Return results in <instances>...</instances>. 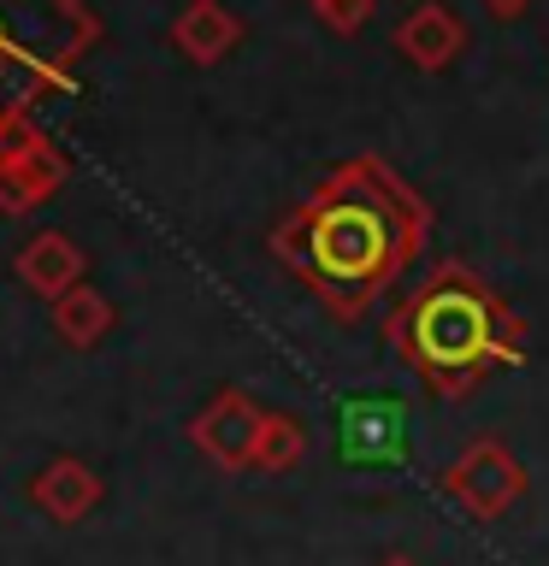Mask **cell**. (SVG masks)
Wrapping results in <instances>:
<instances>
[{
  "instance_id": "obj_5",
  "label": "cell",
  "mask_w": 549,
  "mask_h": 566,
  "mask_svg": "<svg viewBox=\"0 0 549 566\" xmlns=\"http://www.w3.org/2000/svg\"><path fill=\"white\" fill-rule=\"evenodd\" d=\"M30 502L48 513V520H60V525H77L89 507L101 502V478L83 467V460H53V467L35 472V484H30Z\"/></svg>"
},
{
  "instance_id": "obj_15",
  "label": "cell",
  "mask_w": 549,
  "mask_h": 566,
  "mask_svg": "<svg viewBox=\"0 0 549 566\" xmlns=\"http://www.w3.org/2000/svg\"><path fill=\"white\" fill-rule=\"evenodd\" d=\"M379 566H419V560H407V555H390V560H379Z\"/></svg>"
},
{
  "instance_id": "obj_2",
  "label": "cell",
  "mask_w": 549,
  "mask_h": 566,
  "mask_svg": "<svg viewBox=\"0 0 549 566\" xmlns=\"http://www.w3.org/2000/svg\"><path fill=\"white\" fill-rule=\"evenodd\" d=\"M301 224H308V237H301L308 248H301L296 260L319 277V290H325L336 307H343V290H354L349 307H361V301L379 290V277H390L407 260V242L396 237L384 201L366 189H354V195L331 189Z\"/></svg>"
},
{
  "instance_id": "obj_13",
  "label": "cell",
  "mask_w": 549,
  "mask_h": 566,
  "mask_svg": "<svg viewBox=\"0 0 549 566\" xmlns=\"http://www.w3.org/2000/svg\"><path fill=\"white\" fill-rule=\"evenodd\" d=\"M325 18H331V24H361V18H366V0H325Z\"/></svg>"
},
{
  "instance_id": "obj_14",
  "label": "cell",
  "mask_w": 549,
  "mask_h": 566,
  "mask_svg": "<svg viewBox=\"0 0 549 566\" xmlns=\"http://www.w3.org/2000/svg\"><path fill=\"white\" fill-rule=\"evenodd\" d=\"M485 7H490V12H503V18H508V12H520V7H526V0H485Z\"/></svg>"
},
{
  "instance_id": "obj_16",
  "label": "cell",
  "mask_w": 549,
  "mask_h": 566,
  "mask_svg": "<svg viewBox=\"0 0 549 566\" xmlns=\"http://www.w3.org/2000/svg\"><path fill=\"white\" fill-rule=\"evenodd\" d=\"M319 7H325V0H319Z\"/></svg>"
},
{
  "instance_id": "obj_11",
  "label": "cell",
  "mask_w": 549,
  "mask_h": 566,
  "mask_svg": "<svg viewBox=\"0 0 549 566\" xmlns=\"http://www.w3.org/2000/svg\"><path fill=\"white\" fill-rule=\"evenodd\" d=\"M308 454V424L290 413H266L260 424V449H255V472H296Z\"/></svg>"
},
{
  "instance_id": "obj_7",
  "label": "cell",
  "mask_w": 549,
  "mask_h": 566,
  "mask_svg": "<svg viewBox=\"0 0 549 566\" xmlns=\"http://www.w3.org/2000/svg\"><path fill=\"white\" fill-rule=\"evenodd\" d=\"M343 449L354 460L402 454V407L396 401H354L343 413Z\"/></svg>"
},
{
  "instance_id": "obj_4",
  "label": "cell",
  "mask_w": 549,
  "mask_h": 566,
  "mask_svg": "<svg viewBox=\"0 0 549 566\" xmlns=\"http://www.w3.org/2000/svg\"><path fill=\"white\" fill-rule=\"evenodd\" d=\"M260 424H266V413H260V407L248 401L242 389H225V396H219V401H213L201 419L189 424V437H195V449H201V454H213L225 472H242V467H255Z\"/></svg>"
},
{
  "instance_id": "obj_3",
  "label": "cell",
  "mask_w": 549,
  "mask_h": 566,
  "mask_svg": "<svg viewBox=\"0 0 549 566\" xmlns=\"http://www.w3.org/2000/svg\"><path fill=\"white\" fill-rule=\"evenodd\" d=\"M437 490L449 495V502H460L473 513V520H503V513H514V502L526 495V467L514 460L503 442H490V437H478L460 449L455 467H443L437 478Z\"/></svg>"
},
{
  "instance_id": "obj_1",
  "label": "cell",
  "mask_w": 549,
  "mask_h": 566,
  "mask_svg": "<svg viewBox=\"0 0 549 566\" xmlns=\"http://www.w3.org/2000/svg\"><path fill=\"white\" fill-rule=\"evenodd\" d=\"M396 343H407L414 366L437 389H449V378H455V389H473V378L485 366H520L526 360L520 325L503 318V307L460 272H443L407 307V318H396Z\"/></svg>"
},
{
  "instance_id": "obj_10",
  "label": "cell",
  "mask_w": 549,
  "mask_h": 566,
  "mask_svg": "<svg viewBox=\"0 0 549 566\" xmlns=\"http://www.w3.org/2000/svg\"><path fill=\"white\" fill-rule=\"evenodd\" d=\"M53 325L65 331V343L89 348V343H101V336H106V325H113V307H106L89 283H71V290L53 301Z\"/></svg>"
},
{
  "instance_id": "obj_8",
  "label": "cell",
  "mask_w": 549,
  "mask_h": 566,
  "mask_svg": "<svg viewBox=\"0 0 549 566\" xmlns=\"http://www.w3.org/2000/svg\"><path fill=\"white\" fill-rule=\"evenodd\" d=\"M77 272H83V254H77V242L60 237V230L35 237L24 254H18V277H24L35 295H53V301H60L71 283H77Z\"/></svg>"
},
{
  "instance_id": "obj_9",
  "label": "cell",
  "mask_w": 549,
  "mask_h": 566,
  "mask_svg": "<svg viewBox=\"0 0 549 566\" xmlns=\"http://www.w3.org/2000/svg\"><path fill=\"white\" fill-rule=\"evenodd\" d=\"M177 48H184L189 53V60H219V53L230 48V42H237V24H230V18L219 12V7H213V0H195V7L184 12V18H177Z\"/></svg>"
},
{
  "instance_id": "obj_6",
  "label": "cell",
  "mask_w": 549,
  "mask_h": 566,
  "mask_svg": "<svg viewBox=\"0 0 549 566\" xmlns=\"http://www.w3.org/2000/svg\"><path fill=\"white\" fill-rule=\"evenodd\" d=\"M53 189H60V159H53L42 142H24V148L0 154V207L7 212L42 207Z\"/></svg>"
},
{
  "instance_id": "obj_12",
  "label": "cell",
  "mask_w": 549,
  "mask_h": 566,
  "mask_svg": "<svg viewBox=\"0 0 549 566\" xmlns=\"http://www.w3.org/2000/svg\"><path fill=\"white\" fill-rule=\"evenodd\" d=\"M455 42H460V30H455L443 12H419L414 24L402 30V48L414 53L419 65H443V60L455 53Z\"/></svg>"
}]
</instances>
